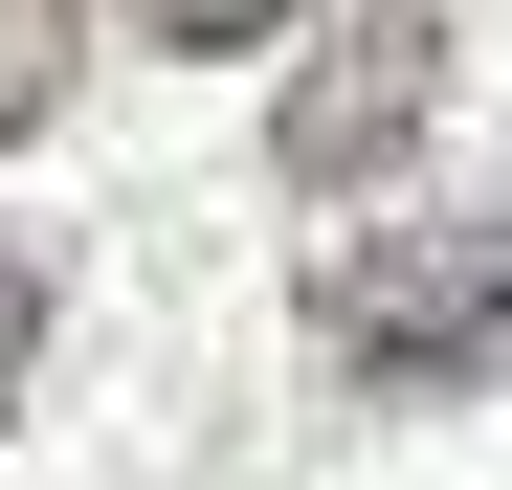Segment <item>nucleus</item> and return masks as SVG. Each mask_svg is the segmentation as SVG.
<instances>
[{
  "label": "nucleus",
  "mask_w": 512,
  "mask_h": 490,
  "mask_svg": "<svg viewBox=\"0 0 512 490\" xmlns=\"http://www.w3.org/2000/svg\"><path fill=\"white\" fill-rule=\"evenodd\" d=\"M312 357L379 379V401H468L512 357V201H446V223H379L312 268Z\"/></svg>",
  "instance_id": "1"
},
{
  "label": "nucleus",
  "mask_w": 512,
  "mask_h": 490,
  "mask_svg": "<svg viewBox=\"0 0 512 490\" xmlns=\"http://www.w3.org/2000/svg\"><path fill=\"white\" fill-rule=\"evenodd\" d=\"M423 112H446V0H379V23H334V45L290 67L268 156H290V201H357V179L423 156Z\"/></svg>",
  "instance_id": "2"
},
{
  "label": "nucleus",
  "mask_w": 512,
  "mask_h": 490,
  "mask_svg": "<svg viewBox=\"0 0 512 490\" xmlns=\"http://www.w3.org/2000/svg\"><path fill=\"white\" fill-rule=\"evenodd\" d=\"M67 67H90V0H0V134H45Z\"/></svg>",
  "instance_id": "3"
},
{
  "label": "nucleus",
  "mask_w": 512,
  "mask_h": 490,
  "mask_svg": "<svg viewBox=\"0 0 512 490\" xmlns=\"http://www.w3.org/2000/svg\"><path fill=\"white\" fill-rule=\"evenodd\" d=\"M23 379H45V268L0 245V424H23Z\"/></svg>",
  "instance_id": "4"
},
{
  "label": "nucleus",
  "mask_w": 512,
  "mask_h": 490,
  "mask_svg": "<svg viewBox=\"0 0 512 490\" xmlns=\"http://www.w3.org/2000/svg\"><path fill=\"white\" fill-rule=\"evenodd\" d=\"M156 45H290V0H134Z\"/></svg>",
  "instance_id": "5"
}]
</instances>
